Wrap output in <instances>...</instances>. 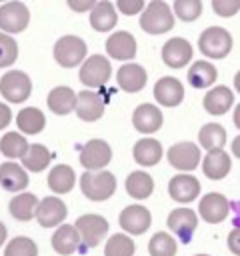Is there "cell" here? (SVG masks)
Listing matches in <instances>:
<instances>
[{"label":"cell","mask_w":240,"mask_h":256,"mask_svg":"<svg viewBox=\"0 0 240 256\" xmlns=\"http://www.w3.org/2000/svg\"><path fill=\"white\" fill-rule=\"evenodd\" d=\"M80 190L88 200H94V202L108 200L116 190V176L108 170L84 172L80 176Z\"/></svg>","instance_id":"obj_1"},{"label":"cell","mask_w":240,"mask_h":256,"mask_svg":"<svg viewBox=\"0 0 240 256\" xmlns=\"http://www.w3.org/2000/svg\"><path fill=\"white\" fill-rule=\"evenodd\" d=\"M172 26H174V14L164 0H152L148 6H144L140 16V28L144 32L164 34L172 30Z\"/></svg>","instance_id":"obj_2"},{"label":"cell","mask_w":240,"mask_h":256,"mask_svg":"<svg viewBox=\"0 0 240 256\" xmlns=\"http://www.w3.org/2000/svg\"><path fill=\"white\" fill-rule=\"evenodd\" d=\"M232 44L234 42H232L230 32L222 26H210L198 38L200 52L208 58H214V60H220V58L228 56L230 50H232Z\"/></svg>","instance_id":"obj_3"},{"label":"cell","mask_w":240,"mask_h":256,"mask_svg":"<svg viewBox=\"0 0 240 256\" xmlns=\"http://www.w3.org/2000/svg\"><path fill=\"white\" fill-rule=\"evenodd\" d=\"M110 74H112L110 60L102 54H92L80 64L78 78L86 86V90H92V88L104 86L110 80Z\"/></svg>","instance_id":"obj_4"},{"label":"cell","mask_w":240,"mask_h":256,"mask_svg":"<svg viewBox=\"0 0 240 256\" xmlns=\"http://www.w3.org/2000/svg\"><path fill=\"white\" fill-rule=\"evenodd\" d=\"M86 50L88 46L80 36L68 34L54 44V60L62 68H74L86 60Z\"/></svg>","instance_id":"obj_5"},{"label":"cell","mask_w":240,"mask_h":256,"mask_svg":"<svg viewBox=\"0 0 240 256\" xmlns=\"http://www.w3.org/2000/svg\"><path fill=\"white\" fill-rule=\"evenodd\" d=\"M78 236H80V242H82V248H94L98 246L104 236L108 234V220L102 218L100 214H84L76 220L74 224Z\"/></svg>","instance_id":"obj_6"},{"label":"cell","mask_w":240,"mask_h":256,"mask_svg":"<svg viewBox=\"0 0 240 256\" xmlns=\"http://www.w3.org/2000/svg\"><path fill=\"white\" fill-rule=\"evenodd\" d=\"M30 92H32V82L28 74L22 70H8L0 78V94L12 104L24 102L30 96Z\"/></svg>","instance_id":"obj_7"},{"label":"cell","mask_w":240,"mask_h":256,"mask_svg":"<svg viewBox=\"0 0 240 256\" xmlns=\"http://www.w3.org/2000/svg\"><path fill=\"white\" fill-rule=\"evenodd\" d=\"M166 158L170 162L172 168L180 170L182 172H192L194 168H198L200 160H202V154H200V146L194 144V142H178V144H172L166 152Z\"/></svg>","instance_id":"obj_8"},{"label":"cell","mask_w":240,"mask_h":256,"mask_svg":"<svg viewBox=\"0 0 240 256\" xmlns=\"http://www.w3.org/2000/svg\"><path fill=\"white\" fill-rule=\"evenodd\" d=\"M110 160H112V148L106 140H100V138L88 140L80 150V164L84 166L86 172H98Z\"/></svg>","instance_id":"obj_9"},{"label":"cell","mask_w":240,"mask_h":256,"mask_svg":"<svg viewBox=\"0 0 240 256\" xmlns=\"http://www.w3.org/2000/svg\"><path fill=\"white\" fill-rule=\"evenodd\" d=\"M30 22V12L26 8V4L12 0L0 6V30L4 34H16L22 32Z\"/></svg>","instance_id":"obj_10"},{"label":"cell","mask_w":240,"mask_h":256,"mask_svg":"<svg viewBox=\"0 0 240 256\" xmlns=\"http://www.w3.org/2000/svg\"><path fill=\"white\" fill-rule=\"evenodd\" d=\"M170 232H174L178 236V240L182 244H188L198 228V214L190 208H176L168 214V220H166Z\"/></svg>","instance_id":"obj_11"},{"label":"cell","mask_w":240,"mask_h":256,"mask_svg":"<svg viewBox=\"0 0 240 256\" xmlns=\"http://www.w3.org/2000/svg\"><path fill=\"white\" fill-rule=\"evenodd\" d=\"M68 210H66V204L58 198V196H46L38 202V208H36V220L40 226L44 228H54V226H60L66 218Z\"/></svg>","instance_id":"obj_12"},{"label":"cell","mask_w":240,"mask_h":256,"mask_svg":"<svg viewBox=\"0 0 240 256\" xmlns=\"http://www.w3.org/2000/svg\"><path fill=\"white\" fill-rule=\"evenodd\" d=\"M120 226L128 232V234H134V236H138V234H144L148 228H150V224H152V214H150V210L146 208V206H142V204H130V206H126L122 212H120Z\"/></svg>","instance_id":"obj_13"},{"label":"cell","mask_w":240,"mask_h":256,"mask_svg":"<svg viewBox=\"0 0 240 256\" xmlns=\"http://www.w3.org/2000/svg\"><path fill=\"white\" fill-rule=\"evenodd\" d=\"M198 212H200V218L208 224H218L222 222L228 212H230V202L224 194H218V192H210L206 196H202L200 204H198Z\"/></svg>","instance_id":"obj_14"},{"label":"cell","mask_w":240,"mask_h":256,"mask_svg":"<svg viewBox=\"0 0 240 256\" xmlns=\"http://www.w3.org/2000/svg\"><path fill=\"white\" fill-rule=\"evenodd\" d=\"M168 194H170L172 200H176L180 204H188V202H192V200L198 198V194H200V182L192 174H176L168 182Z\"/></svg>","instance_id":"obj_15"},{"label":"cell","mask_w":240,"mask_h":256,"mask_svg":"<svg viewBox=\"0 0 240 256\" xmlns=\"http://www.w3.org/2000/svg\"><path fill=\"white\" fill-rule=\"evenodd\" d=\"M162 60L170 68H182L192 60V44L186 38L174 36L162 46Z\"/></svg>","instance_id":"obj_16"},{"label":"cell","mask_w":240,"mask_h":256,"mask_svg":"<svg viewBox=\"0 0 240 256\" xmlns=\"http://www.w3.org/2000/svg\"><path fill=\"white\" fill-rule=\"evenodd\" d=\"M76 114L80 120H86V122H96L102 118L104 114V102H102V96L94 90H82L76 94V106H74Z\"/></svg>","instance_id":"obj_17"},{"label":"cell","mask_w":240,"mask_h":256,"mask_svg":"<svg viewBox=\"0 0 240 256\" xmlns=\"http://www.w3.org/2000/svg\"><path fill=\"white\" fill-rule=\"evenodd\" d=\"M154 98L166 108H174L184 100V86L174 76H164L154 84Z\"/></svg>","instance_id":"obj_18"},{"label":"cell","mask_w":240,"mask_h":256,"mask_svg":"<svg viewBox=\"0 0 240 256\" xmlns=\"http://www.w3.org/2000/svg\"><path fill=\"white\" fill-rule=\"evenodd\" d=\"M162 122H164V118H162V112H160L158 106L146 102V104H140V106L134 108L132 124H134V128L138 132L152 134V132H156V130L162 128Z\"/></svg>","instance_id":"obj_19"},{"label":"cell","mask_w":240,"mask_h":256,"mask_svg":"<svg viewBox=\"0 0 240 256\" xmlns=\"http://www.w3.org/2000/svg\"><path fill=\"white\" fill-rule=\"evenodd\" d=\"M106 52L110 58L116 60H132L136 56V40L126 30L112 32L106 40Z\"/></svg>","instance_id":"obj_20"},{"label":"cell","mask_w":240,"mask_h":256,"mask_svg":"<svg viewBox=\"0 0 240 256\" xmlns=\"http://www.w3.org/2000/svg\"><path fill=\"white\" fill-rule=\"evenodd\" d=\"M204 110L212 116H220V114H226L232 106H234V92L228 88V86H214L212 90L206 92L204 100Z\"/></svg>","instance_id":"obj_21"},{"label":"cell","mask_w":240,"mask_h":256,"mask_svg":"<svg viewBox=\"0 0 240 256\" xmlns=\"http://www.w3.org/2000/svg\"><path fill=\"white\" fill-rule=\"evenodd\" d=\"M50 240H52L54 252H58L60 256H70L76 250H84L82 242H80V236H78V232L72 224H60Z\"/></svg>","instance_id":"obj_22"},{"label":"cell","mask_w":240,"mask_h":256,"mask_svg":"<svg viewBox=\"0 0 240 256\" xmlns=\"http://www.w3.org/2000/svg\"><path fill=\"white\" fill-rule=\"evenodd\" d=\"M146 70L140 66V64H122L118 68V74H116V82H118V88L124 90V92H140L144 86H146Z\"/></svg>","instance_id":"obj_23"},{"label":"cell","mask_w":240,"mask_h":256,"mask_svg":"<svg viewBox=\"0 0 240 256\" xmlns=\"http://www.w3.org/2000/svg\"><path fill=\"white\" fill-rule=\"evenodd\" d=\"M200 162H202L204 174H206L210 180H220V178H224V176L230 172V168H232V160H230V156H228L222 148H218V150H208L206 156H204Z\"/></svg>","instance_id":"obj_24"},{"label":"cell","mask_w":240,"mask_h":256,"mask_svg":"<svg viewBox=\"0 0 240 256\" xmlns=\"http://www.w3.org/2000/svg\"><path fill=\"white\" fill-rule=\"evenodd\" d=\"M118 22V14H116V8L112 2L108 0H102V2H96L90 10V26L96 30V32H110Z\"/></svg>","instance_id":"obj_25"},{"label":"cell","mask_w":240,"mask_h":256,"mask_svg":"<svg viewBox=\"0 0 240 256\" xmlns=\"http://www.w3.org/2000/svg\"><path fill=\"white\" fill-rule=\"evenodd\" d=\"M0 186L8 192H22L28 186L26 170L16 162H4L0 166Z\"/></svg>","instance_id":"obj_26"},{"label":"cell","mask_w":240,"mask_h":256,"mask_svg":"<svg viewBox=\"0 0 240 256\" xmlns=\"http://www.w3.org/2000/svg\"><path fill=\"white\" fill-rule=\"evenodd\" d=\"M46 104L58 116L70 114L74 110V106H76V92L72 88H68V86H56V88H52L48 92Z\"/></svg>","instance_id":"obj_27"},{"label":"cell","mask_w":240,"mask_h":256,"mask_svg":"<svg viewBox=\"0 0 240 256\" xmlns=\"http://www.w3.org/2000/svg\"><path fill=\"white\" fill-rule=\"evenodd\" d=\"M134 160L140 164V166H154L160 162L162 158V146L158 140L154 138H140L136 144H134Z\"/></svg>","instance_id":"obj_28"},{"label":"cell","mask_w":240,"mask_h":256,"mask_svg":"<svg viewBox=\"0 0 240 256\" xmlns=\"http://www.w3.org/2000/svg\"><path fill=\"white\" fill-rule=\"evenodd\" d=\"M16 124H18V128H20L22 136H24V134H40V132L44 130V126H46V116H44V112H42L40 108L26 106V108H22V110L18 112Z\"/></svg>","instance_id":"obj_29"},{"label":"cell","mask_w":240,"mask_h":256,"mask_svg":"<svg viewBox=\"0 0 240 256\" xmlns=\"http://www.w3.org/2000/svg\"><path fill=\"white\" fill-rule=\"evenodd\" d=\"M76 182V174L72 170V166L68 164H56L50 172H48V188L56 194H66L74 188Z\"/></svg>","instance_id":"obj_30"},{"label":"cell","mask_w":240,"mask_h":256,"mask_svg":"<svg viewBox=\"0 0 240 256\" xmlns=\"http://www.w3.org/2000/svg\"><path fill=\"white\" fill-rule=\"evenodd\" d=\"M36 208H38V198H36L34 194H30V192H20V194H16V196L10 200V206H8L10 214H12L16 220H20V222L32 220V218L36 216Z\"/></svg>","instance_id":"obj_31"},{"label":"cell","mask_w":240,"mask_h":256,"mask_svg":"<svg viewBox=\"0 0 240 256\" xmlns=\"http://www.w3.org/2000/svg\"><path fill=\"white\" fill-rule=\"evenodd\" d=\"M218 78V70L208 60H198L188 68V82L194 88H208Z\"/></svg>","instance_id":"obj_32"},{"label":"cell","mask_w":240,"mask_h":256,"mask_svg":"<svg viewBox=\"0 0 240 256\" xmlns=\"http://www.w3.org/2000/svg\"><path fill=\"white\" fill-rule=\"evenodd\" d=\"M124 186H126V192L132 198H136V200H144V198H148L154 192V180H152V176L146 174V172H142V170H136V172L128 174Z\"/></svg>","instance_id":"obj_33"},{"label":"cell","mask_w":240,"mask_h":256,"mask_svg":"<svg viewBox=\"0 0 240 256\" xmlns=\"http://www.w3.org/2000/svg\"><path fill=\"white\" fill-rule=\"evenodd\" d=\"M52 160L50 150L44 144H28L26 154L22 156V168L30 172H42Z\"/></svg>","instance_id":"obj_34"},{"label":"cell","mask_w":240,"mask_h":256,"mask_svg":"<svg viewBox=\"0 0 240 256\" xmlns=\"http://www.w3.org/2000/svg\"><path fill=\"white\" fill-rule=\"evenodd\" d=\"M198 142L206 150H218L226 144V130L216 122L204 124L198 132Z\"/></svg>","instance_id":"obj_35"},{"label":"cell","mask_w":240,"mask_h":256,"mask_svg":"<svg viewBox=\"0 0 240 256\" xmlns=\"http://www.w3.org/2000/svg\"><path fill=\"white\" fill-rule=\"evenodd\" d=\"M28 150V142L20 132H6L0 138V152L6 158H22Z\"/></svg>","instance_id":"obj_36"},{"label":"cell","mask_w":240,"mask_h":256,"mask_svg":"<svg viewBox=\"0 0 240 256\" xmlns=\"http://www.w3.org/2000/svg\"><path fill=\"white\" fill-rule=\"evenodd\" d=\"M136 244L128 234H114L104 246V256H134Z\"/></svg>","instance_id":"obj_37"},{"label":"cell","mask_w":240,"mask_h":256,"mask_svg":"<svg viewBox=\"0 0 240 256\" xmlns=\"http://www.w3.org/2000/svg\"><path fill=\"white\" fill-rule=\"evenodd\" d=\"M176 248V240L166 232H156L148 242L150 256H174Z\"/></svg>","instance_id":"obj_38"},{"label":"cell","mask_w":240,"mask_h":256,"mask_svg":"<svg viewBox=\"0 0 240 256\" xmlns=\"http://www.w3.org/2000/svg\"><path fill=\"white\" fill-rule=\"evenodd\" d=\"M4 256H38V246L28 236H16L6 244Z\"/></svg>","instance_id":"obj_39"},{"label":"cell","mask_w":240,"mask_h":256,"mask_svg":"<svg viewBox=\"0 0 240 256\" xmlns=\"http://www.w3.org/2000/svg\"><path fill=\"white\" fill-rule=\"evenodd\" d=\"M174 16H178L184 22H192L202 14V2L200 0H176L170 8Z\"/></svg>","instance_id":"obj_40"},{"label":"cell","mask_w":240,"mask_h":256,"mask_svg":"<svg viewBox=\"0 0 240 256\" xmlns=\"http://www.w3.org/2000/svg\"><path fill=\"white\" fill-rule=\"evenodd\" d=\"M18 58V44L12 36L0 32V68L14 64Z\"/></svg>","instance_id":"obj_41"},{"label":"cell","mask_w":240,"mask_h":256,"mask_svg":"<svg viewBox=\"0 0 240 256\" xmlns=\"http://www.w3.org/2000/svg\"><path fill=\"white\" fill-rule=\"evenodd\" d=\"M212 8L218 16L230 18L240 10V2L238 0H212Z\"/></svg>","instance_id":"obj_42"},{"label":"cell","mask_w":240,"mask_h":256,"mask_svg":"<svg viewBox=\"0 0 240 256\" xmlns=\"http://www.w3.org/2000/svg\"><path fill=\"white\" fill-rule=\"evenodd\" d=\"M144 2L142 0H118L114 4V8H118V12L126 14V16H132V14H138L144 10Z\"/></svg>","instance_id":"obj_43"},{"label":"cell","mask_w":240,"mask_h":256,"mask_svg":"<svg viewBox=\"0 0 240 256\" xmlns=\"http://www.w3.org/2000/svg\"><path fill=\"white\" fill-rule=\"evenodd\" d=\"M96 2L94 0H68V8L74 10V12H86V10H92Z\"/></svg>","instance_id":"obj_44"},{"label":"cell","mask_w":240,"mask_h":256,"mask_svg":"<svg viewBox=\"0 0 240 256\" xmlns=\"http://www.w3.org/2000/svg\"><path fill=\"white\" fill-rule=\"evenodd\" d=\"M10 120H12V110L4 102H0V130L6 128L10 124Z\"/></svg>","instance_id":"obj_45"},{"label":"cell","mask_w":240,"mask_h":256,"mask_svg":"<svg viewBox=\"0 0 240 256\" xmlns=\"http://www.w3.org/2000/svg\"><path fill=\"white\" fill-rule=\"evenodd\" d=\"M228 246H230V250H232L234 254L240 252V248H238V228H234V230L230 232V236H228Z\"/></svg>","instance_id":"obj_46"},{"label":"cell","mask_w":240,"mask_h":256,"mask_svg":"<svg viewBox=\"0 0 240 256\" xmlns=\"http://www.w3.org/2000/svg\"><path fill=\"white\" fill-rule=\"evenodd\" d=\"M6 234H8V230H6V226L0 222V246L6 242Z\"/></svg>","instance_id":"obj_47"},{"label":"cell","mask_w":240,"mask_h":256,"mask_svg":"<svg viewBox=\"0 0 240 256\" xmlns=\"http://www.w3.org/2000/svg\"><path fill=\"white\" fill-rule=\"evenodd\" d=\"M238 142H240V140H238V138H234V154H238Z\"/></svg>","instance_id":"obj_48"},{"label":"cell","mask_w":240,"mask_h":256,"mask_svg":"<svg viewBox=\"0 0 240 256\" xmlns=\"http://www.w3.org/2000/svg\"><path fill=\"white\" fill-rule=\"evenodd\" d=\"M196 256H208V254H196Z\"/></svg>","instance_id":"obj_49"}]
</instances>
